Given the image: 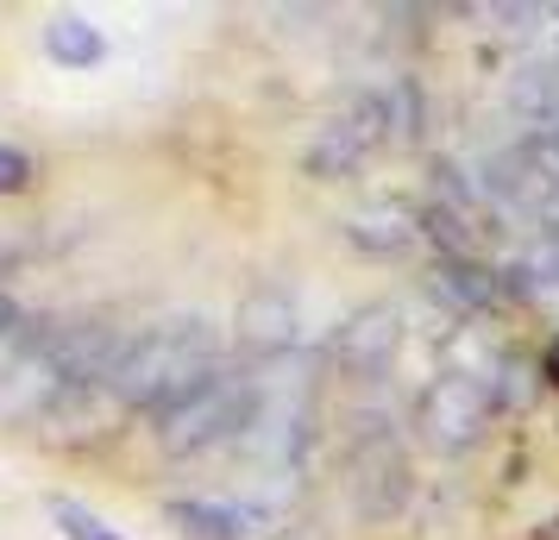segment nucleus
<instances>
[{
  "mask_svg": "<svg viewBox=\"0 0 559 540\" xmlns=\"http://www.w3.org/2000/svg\"><path fill=\"white\" fill-rule=\"evenodd\" d=\"M554 20H559V13H554Z\"/></svg>",
  "mask_w": 559,
  "mask_h": 540,
  "instance_id": "obj_16",
  "label": "nucleus"
},
{
  "mask_svg": "<svg viewBox=\"0 0 559 540\" xmlns=\"http://www.w3.org/2000/svg\"><path fill=\"white\" fill-rule=\"evenodd\" d=\"M32 177H38V164L20 145H0V195H26Z\"/></svg>",
  "mask_w": 559,
  "mask_h": 540,
  "instance_id": "obj_13",
  "label": "nucleus"
},
{
  "mask_svg": "<svg viewBox=\"0 0 559 540\" xmlns=\"http://www.w3.org/2000/svg\"><path fill=\"white\" fill-rule=\"evenodd\" d=\"M51 521L63 540H127L120 528H107L95 509H82V503H70V496H51Z\"/></svg>",
  "mask_w": 559,
  "mask_h": 540,
  "instance_id": "obj_12",
  "label": "nucleus"
},
{
  "mask_svg": "<svg viewBox=\"0 0 559 540\" xmlns=\"http://www.w3.org/2000/svg\"><path fill=\"white\" fill-rule=\"evenodd\" d=\"M396 352H403V309L396 302H365L328 339V359L340 377H378Z\"/></svg>",
  "mask_w": 559,
  "mask_h": 540,
  "instance_id": "obj_5",
  "label": "nucleus"
},
{
  "mask_svg": "<svg viewBox=\"0 0 559 540\" xmlns=\"http://www.w3.org/2000/svg\"><path fill=\"white\" fill-rule=\"evenodd\" d=\"M490 389L472 377V371H440L421 403H415V428L433 453H472L484 434H490Z\"/></svg>",
  "mask_w": 559,
  "mask_h": 540,
  "instance_id": "obj_4",
  "label": "nucleus"
},
{
  "mask_svg": "<svg viewBox=\"0 0 559 540\" xmlns=\"http://www.w3.org/2000/svg\"><path fill=\"white\" fill-rule=\"evenodd\" d=\"M214 371H221V334L207 327L202 314H177V321L139 327V334L127 339L107 396H114L120 409L164 415V409H177L189 389H202Z\"/></svg>",
  "mask_w": 559,
  "mask_h": 540,
  "instance_id": "obj_1",
  "label": "nucleus"
},
{
  "mask_svg": "<svg viewBox=\"0 0 559 540\" xmlns=\"http://www.w3.org/2000/svg\"><path fill=\"white\" fill-rule=\"evenodd\" d=\"M428 289L440 309L453 314H490L497 302H503V277L490 271V264H478V257L465 252H440L428 264Z\"/></svg>",
  "mask_w": 559,
  "mask_h": 540,
  "instance_id": "obj_8",
  "label": "nucleus"
},
{
  "mask_svg": "<svg viewBox=\"0 0 559 540\" xmlns=\"http://www.w3.org/2000/svg\"><path fill=\"white\" fill-rule=\"evenodd\" d=\"M264 415V384L246 377V371H214L202 389H189L177 409L157 415V446L170 459H195L207 446H227V440H246Z\"/></svg>",
  "mask_w": 559,
  "mask_h": 540,
  "instance_id": "obj_2",
  "label": "nucleus"
},
{
  "mask_svg": "<svg viewBox=\"0 0 559 540\" xmlns=\"http://www.w3.org/2000/svg\"><path fill=\"white\" fill-rule=\"evenodd\" d=\"M296 327H302V314H296V296L283 284H252L239 314H233V334L252 359H283L296 346Z\"/></svg>",
  "mask_w": 559,
  "mask_h": 540,
  "instance_id": "obj_7",
  "label": "nucleus"
},
{
  "mask_svg": "<svg viewBox=\"0 0 559 540\" xmlns=\"http://www.w3.org/2000/svg\"><path fill=\"white\" fill-rule=\"evenodd\" d=\"M277 540H328V535H321V528H314V521H289V528H283Z\"/></svg>",
  "mask_w": 559,
  "mask_h": 540,
  "instance_id": "obj_15",
  "label": "nucleus"
},
{
  "mask_svg": "<svg viewBox=\"0 0 559 540\" xmlns=\"http://www.w3.org/2000/svg\"><path fill=\"white\" fill-rule=\"evenodd\" d=\"M353 503L365 521H390L408 503V459L396 440H365L353 453Z\"/></svg>",
  "mask_w": 559,
  "mask_h": 540,
  "instance_id": "obj_6",
  "label": "nucleus"
},
{
  "mask_svg": "<svg viewBox=\"0 0 559 540\" xmlns=\"http://www.w3.org/2000/svg\"><path fill=\"white\" fill-rule=\"evenodd\" d=\"M390 132H396V120H390V95H353V101H340L328 120L314 127V139L302 145V170L314 182L353 177Z\"/></svg>",
  "mask_w": 559,
  "mask_h": 540,
  "instance_id": "obj_3",
  "label": "nucleus"
},
{
  "mask_svg": "<svg viewBox=\"0 0 559 540\" xmlns=\"http://www.w3.org/2000/svg\"><path fill=\"white\" fill-rule=\"evenodd\" d=\"M408 232H415V227H408V214H403V207H390V202L353 207V214H346V239L365 245V252H403Z\"/></svg>",
  "mask_w": 559,
  "mask_h": 540,
  "instance_id": "obj_11",
  "label": "nucleus"
},
{
  "mask_svg": "<svg viewBox=\"0 0 559 540\" xmlns=\"http://www.w3.org/2000/svg\"><path fill=\"white\" fill-rule=\"evenodd\" d=\"M45 57H51L57 70H95L107 57V38L82 13H57V20H45Z\"/></svg>",
  "mask_w": 559,
  "mask_h": 540,
  "instance_id": "obj_10",
  "label": "nucleus"
},
{
  "mask_svg": "<svg viewBox=\"0 0 559 540\" xmlns=\"http://www.w3.org/2000/svg\"><path fill=\"white\" fill-rule=\"evenodd\" d=\"M164 515L182 540H246L264 521L252 503H207V496H177V503H164Z\"/></svg>",
  "mask_w": 559,
  "mask_h": 540,
  "instance_id": "obj_9",
  "label": "nucleus"
},
{
  "mask_svg": "<svg viewBox=\"0 0 559 540\" xmlns=\"http://www.w3.org/2000/svg\"><path fill=\"white\" fill-rule=\"evenodd\" d=\"M13 327H20V309H13V296H7V289H0V339L13 334Z\"/></svg>",
  "mask_w": 559,
  "mask_h": 540,
  "instance_id": "obj_14",
  "label": "nucleus"
}]
</instances>
